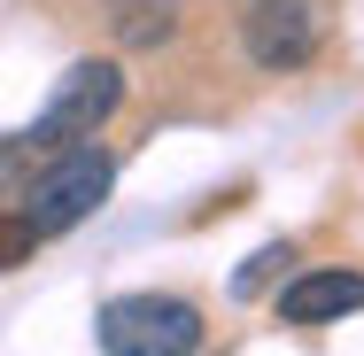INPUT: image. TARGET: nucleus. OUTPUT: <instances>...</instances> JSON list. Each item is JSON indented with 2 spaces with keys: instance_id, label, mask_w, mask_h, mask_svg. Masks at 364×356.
<instances>
[{
  "instance_id": "f257e3e1",
  "label": "nucleus",
  "mask_w": 364,
  "mask_h": 356,
  "mask_svg": "<svg viewBox=\"0 0 364 356\" xmlns=\"http://www.w3.org/2000/svg\"><path fill=\"white\" fill-rule=\"evenodd\" d=\"M93 341H101V356H194L202 310L186 294H117V302H101Z\"/></svg>"
},
{
  "instance_id": "f03ea898",
  "label": "nucleus",
  "mask_w": 364,
  "mask_h": 356,
  "mask_svg": "<svg viewBox=\"0 0 364 356\" xmlns=\"http://www.w3.org/2000/svg\"><path fill=\"white\" fill-rule=\"evenodd\" d=\"M109 186H117V155L109 147H63L31 186H23V217H31V232L39 240H55V232H70L85 217L109 202Z\"/></svg>"
},
{
  "instance_id": "7ed1b4c3",
  "label": "nucleus",
  "mask_w": 364,
  "mask_h": 356,
  "mask_svg": "<svg viewBox=\"0 0 364 356\" xmlns=\"http://www.w3.org/2000/svg\"><path fill=\"white\" fill-rule=\"evenodd\" d=\"M240 55L272 77L302 70L318 55V8L310 0H248L240 8Z\"/></svg>"
},
{
  "instance_id": "20e7f679",
  "label": "nucleus",
  "mask_w": 364,
  "mask_h": 356,
  "mask_svg": "<svg viewBox=\"0 0 364 356\" xmlns=\"http://www.w3.org/2000/svg\"><path fill=\"white\" fill-rule=\"evenodd\" d=\"M117 101H124V70H117V55H85V63L63 70L55 101L39 109V124L70 147V140H85V132H101V124L117 117Z\"/></svg>"
},
{
  "instance_id": "39448f33",
  "label": "nucleus",
  "mask_w": 364,
  "mask_h": 356,
  "mask_svg": "<svg viewBox=\"0 0 364 356\" xmlns=\"http://www.w3.org/2000/svg\"><path fill=\"white\" fill-rule=\"evenodd\" d=\"M364 310V271H294L279 286V318L287 325H341Z\"/></svg>"
},
{
  "instance_id": "423d86ee",
  "label": "nucleus",
  "mask_w": 364,
  "mask_h": 356,
  "mask_svg": "<svg viewBox=\"0 0 364 356\" xmlns=\"http://www.w3.org/2000/svg\"><path fill=\"white\" fill-rule=\"evenodd\" d=\"M109 31H117V47H163L171 31H178V0H109Z\"/></svg>"
},
{
  "instance_id": "0eeeda50",
  "label": "nucleus",
  "mask_w": 364,
  "mask_h": 356,
  "mask_svg": "<svg viewBox=\"0 0 364 356\" xmlns=\"http://www.w3.org/2000/svg\"><path fill=\"white\" fill-rule=\"evenodd\" d=\"M55 155H63V140H55L47 124H31V132H0V194H23Z\"/></svg>"
},
{
  "instance_id": "6e6552de",
  "label": "nucleus",
  "mask_w": 364,
  "mask_h": 356,
  "mask_svg": "<svg viewBox=\"0 0 364 356\" xmlns=\"http://www.w3.org/2000/svg\"><path fill=\"white\" fill-rule=\"evenodd\" d=\"M287 264H294V240H272V248H256V264H240V271H232V294H240V302H248V294H264V279H279Z\"/></svg>"
},
{
  "instance_id": "1a4fd4ad",
  "label": "nucleus",
  "mask_w": 364,
  "mask_h": 356,
  "mask_svg": "<svg viewBox=\"0 0 364 356\" xmlns=\"http://www.w3.org/2000/svg\"><path fill=\"white\" fill-rule=\"evenodd\" d=\"M31 248H39V232H31V217H23V210H0V271H16V264H31Z\"/></svg>"
}]
</instances>
